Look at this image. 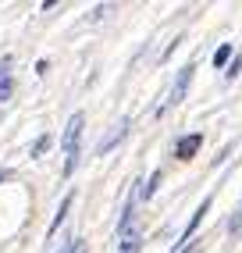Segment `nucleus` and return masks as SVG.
Wrapping results in <instances>:
<instances>
[{"mask_svg": "<svg viewBox=\"0 0 242 253\" xmlns=\"http://www.w3.org/2000/svg\"><path fill=\"white\" fill-rule=\"evenodd\" d=\"M11 93H14V82H11V75H7V79H0V104L11 100Z\"/></svg>", "mask_w": 242, "mask_h": 253, "instance_id": "obj_9", "label": "nucleus"}, {"mask_svg": "<svg viewBox=\"0 0 242 253\" xmlns=\"http://www.w3.org/2000/svg\"><path fill=\"white\" fill-rule=\"evenodd\" d=\"M61 253H85V239H72V243H68Z\"/></svg>", "mask_w": 242, "mask_h": 253, "instance_id": "obj_10", "label": "nucleus"}, {"mask_svg": "<svg viewBox=\"0 0 242 253\" xmlns=\"http://www.w3.org/2000/svg\"><path fill=\"white\" fill-rule=\"evenodd\" d=\"M50 143H54V139H50V132H43V136H40L36 143H32V150H29V154H32V157H43L46 150H50Z\"/></svg>", "mask_w": 242, "mask_h": 253, "instance_id": "obj_8", "label": "nucleus"}, {"mask_svg": "<svg viewBox=\"0 0 242 253\" xmlns=\"http://www.w3.org/2000/svg\"><path fill=\"white\" fill-rule=\"evenodd\" d=\"M239 68H242V57H232V68H228V79H235V75H239Z\"/></svg>", "mask_w": 242, "mask_h": 253, "instance_id": "obj_11", "label": "nucleus"}, {"mask_svg": "<svg viewBox=\"0 0 242 253\" xmlns=\"http://www.w3.org/2000/svg\"><path fill=\"white\" fill-rule=\"evenodd\" d=\"M228 228H232V232H239V228H242V211H239V217H235V221H228Z\"/></svg>", "mask_w": 242, "mask_h": 253, "instance_id": "obj_12", "label": "nucleus"}, {"mask_svg": "<svg viewBox=\"0 0 242 253\" xmlns=\"http://www.w3.org/2000/svg\"><path fill=\"white\" fill-rule=\"evenodd\" d=\"M82 128H85V114L75 111L72 118H68V128H64V175H72L75 171V164H79V139H82Z\"/></svg>", "mask_w": 242, "mask_h": 253, "instance_id": "obj_1", "label": "nucleus"}, {"mask_svg": "<svg viewBox=\"0 0 242 253\" xmlns=\"http://www.w3.org/2000/svg\"><path fill=\"white\" fill-rule=\"evenodd\" d=\"M210 204H214V200H210V196H206V200H203V204H200V207L193 211V217H189V225L182 228V239H178V243H189V239H193V232H196V225L203 221V214H206V211H210Z\"/></svg>", "mask_w": 242, "mask_h": 253, "instance_id": "obj_5", "label": "nucleus"}, {"mask_svg": "<svg viewBox=\"0 0 242 253\" xmlns=\"http://www.w3.org/2000/svg\"><path fill=\"white\" fill-rule=\"evenodd\" d=\"M125 136H128V118H121V122H118V125H114V128L107 132V136L100 139V146H96V154H111V150H114V146H118L121 139H125Z\"/></svg>", "mask_w": 242, "mask_h": 253, "instance_id": "obj_3", "label": "nucleus"}, {"mask_svg": "<svg viewBox=\"0 0 242 253\" xmlns=\"http://www.w3.org/2000/svg\"><path fill=\"white\" fill-rule=\"evenodd\" d=\"M228 57H232V43H221V46L214 50V68H224Z\"/></svg>", "mask_w": 242, "mask_h": 253, "instance_id": "obj_7", "label": "nucleus"}, {"mask_svg": "<svg viewBox=\"0 0 242 253\" xmlns=\"http://www.w3.org/2000/svg\"><path fill=\"white\" fill-rule=\"evenodd\" d=\"M72 204H75V193H68L64 200H61V207H57V214H54V225H50V235H54L61 225H64V217H68V211H72Z\"/></svg>", "mask_w": 242, "mask_h": 253, "instance_id": "obj_6", "label": "nucleus"}, {"mask_svg": "<svg viewBox=\"0 0 242 253\" xmlns=\"http://www.w3.org/2000/svg\"><path fill=\"white\" fill-rule=\"evenodd\" d=\"M200 146H203V132H189V136H182V139L175 143V154H178L182 161H189Z\"/></svg>", "mask_w": 242, "mask_h": 253, "instance_id": "obj_4", "label": "nucleus"}, {"mask_svg": "<svg viewBox=\"0 0 242 253\" xmlns=\"http://www.w3.org/2000/svg\"><path fill=\"white\" fill-rule=\"evenodd\" d=\"M193 68H196V64H185V68L178 72L175 86H171V96H167V107H175V104H182V100H185V93H189V82H193Z\"/></svg>", "mask_w": 242, "mask_h": 253, "instance_id": "obj_2", "label": "nucleus"}]
</instances>
